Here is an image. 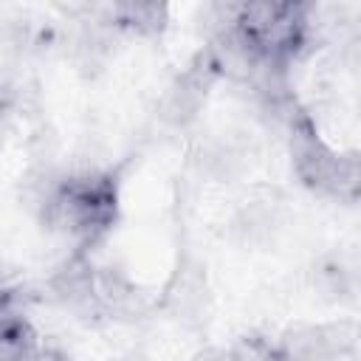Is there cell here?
I'll return each instance as SVG.
<instances>
[{"mask_svg": "<svg viewBox=\"0 0 361 361\" xmlns=\"http://www.w3.org/2000/svg\"><path fill=\"white\" fill-rule=\"evenodd\" d=\"M290 155L296 175L305 180V186L333 195L338 200H355L358 195V161L355 155H336L330 152L310 121L299 116L290 124Z\"/></svg>", "mask_w": 361, "mask_h": 361, "instance_id": "cell-1", "label": "cell"}, {"mask_svg": "<svg viewBox=\"0 0 361 361\" xmlns=\"http://www.w3.org/2000/svg\"><path fill=\"white\" fill-rule=\"evenodd\" d=\"M355 327L350 322L338 324H290L279 336V353L285 361H333L353 350Z\"/></svg>", "mask_w": 361, "mask_h": 361, "instance_id": "cell-2", "label": "cell"}, {"mask_svg": "<svg viewBox=\"0 0 361 361\" xmlns=\"http://www.w3.org/2000/svg\"><path fill=\"white\" fill-rule=\"evenodd\" d=\"M166 305L178 319L197 316L206 305V276L200 265H180L172 285L166 288Z\"/></svg>", "mask_w": 361, "mask_h": 361, "instance_id": "cell-3", "label": "cell"}, {"mask_svg": "<svg viewBox=\"0 0 361 361\" xmlns=\"http://www.w3.org/2000/svg\"><path fill=\"white\" fill-rule=\"evenodd\" d=\"M110 14L116 17L118 25H130L144 34H155L166 23V8L155 3H121V6H113Z\"/></svg>", "mask_w": 361, "mask_h": 361, "instance_id": "cell-4", "label": "cell"}, {"mask_svg": "<svg viewBox=\"0 0 361 361\" xmlns=\"http://www.w3.org/2000/svg\"><path fill=\"white\" fill-rule=\"evenodd\" d=\"M228 353L234 361H282L279 344H271V338L262 336H243Z\"/></svg>", "mask_w": 361, "mask_h": 361, "instance_id": "cell-5", "label": "cell"}, {"mask_svg": "<svg viewBox=\"0 0 361 361\" xmlns=\"http://www.w3.org/2000/svg\"><path fill=\"white\" fill-rule=\"evenodd\" d=\"M186 361H234L228 350H217V347H206V350H197L195 355H189Z\"/></svg>", "mask_w": 361, "mask_h": 361, "instance_id": "cell-6", "label": "cell"}, {"mask_svg": "<svg viewBox=\"0 0 361 361\" xmlns=\"http://www.w3.org/2000/svg\"><path fill=\"white\" fill-rule=\"evenodd\" d=\"M8 102H11V90H8V85L0 79V113L8 107Z\"/></svg>", "mask_w": 361, "mask_h": 361, "instance_id": "cell-7", "label": "cell"}]
</instances>
